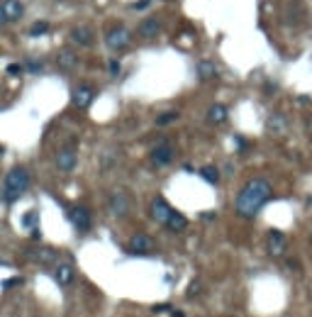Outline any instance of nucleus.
<instances>
[{
    "label": "nucleus",
    "mask_w": 312,
    "mask_h": 317,
    "mask_svg": "<svg viewBox=\"0 0 312 317\" xmlns=\"http://www.w3.org/2000/svg\"><path fill=\"white\" fill-rule=\"evenodd\" d=\"M271 195H273V186L266 178H251L239 190L234 210H237L239 217H256V212L271 200Z\"/></svg>",
    "instance_id": "1"
},
{
    "label": "nucleus",
    "mask_w": 312,
    "mask_h": 317,
    "mask_svg": "<svg viewBox=\"0 0 312 317\" xmlns=\"http://www.w3.org/2000/svg\"><path fill=\"white\" fill-rule=\"evenodd\" d=\"M29 188V171L25 166H15L5 178V188H2V200L15 202L20 200Z\"/></svg>",
    "instance_id": "2"
},
{
    "label": "nucleus",
    "mask_w": 312,
    "mask_h": 317,
    "mask_svg": "<svg viewBox=\"0 0 312 317\" xmlns=\"http://www.w3.org/2000/svg\"><path fill=\"white\" fill-rule=\"evenodd\" d=\"M132 32L125 27V25H113V27L105 29V47H108V52H113V54H122V52H127L129 47H132Z\"/></svg>",
    "instance_id": "3"
},
{
    "label": "nucleus",
    "mask_w": 312,
    "mask_h": 317,
    "mask_svg": "<svg viewBox=\"0 0 312 317\" xmlns=\"http://www.w3.org/2000/svg\"><path fill=\"white\" fill-rule=\"evenodd\" d=\"M22 15H25V7H22L20 0H2L0 2V27L10 25V22H17Z\"/></svg>",
    "instance_id": "4"
},
{
    "label": "nucleus",
    "mask_w": 312,
    "mask_h": 317,
    "mask_svg": "<svg viewBox=\"0 0 312 317\" xmlns=\"http://www.w3.org/2000/svg\"><path fill=\"white\" fill-rule=\"evenodd\" d=\"M129 207H132V202H129V195L125 190H115L110 195V200H108V210L115 217H125L129 212Z\"/></svg>",
    "instance_id": "5"
},
{
    "label": "nucleus",
    "mask_w": 312,
    "mask_h": 317,
    "mask_svg": "<svg viewBox=\"0 0 312 317\" xmlns=\"http://www.w3.org/2000/svg\"><path fill=\"white\" fill-rule=\"evenodd\" d=\"M149 156H151V164L154 166H169L171 161H173V144L164 139V142H159V144L151 149Z\"/></svg>",
    "instance_id": "6"
},
{
    "label": "nucleus",
    "mask_w": 312,
    "mask_h": 317,
    "mask_svg": "<svg viewBox=\"0 0 312 317\" xmlns=\"http://www.w3.org/2000/svg\"><path fill=\"white\" fill-rule=\"evenodd\" d=\"M76 164H78V154H76L73 146H63V149H59V154H57V169L59 171H63V173L73 171Z\"/></svg>",
    "instance_id": "7"
},
{
    "label": "nucleus",
    "mask_w": 312,
    "mask_h": 317,
    "mask_svg": "<svg viewBox=\"0 0 312 317\" xmlns=\"http://www.w3.org/2000/svg\"><path fill=\"white\" fill-rule=\"evenodd\" d=\"M283 22L285 25H303L305 22V10L300 0H288L283 10Z\"/></svg>",
    "instance_id": "8"
},
{
    "label": "nucleus",
    "mask_w": 312,
    "mask_h": 317,
    "mask_svg": "<svg viewBox=\"0 0 312 317\" xmlns=\"http://www.w3.org/2000/svg\"><path fill=\"white\" fill-rule=\"evenodd\" d=\"M266 247H268V254L271 256H283L285 249H288V239H285L283 232L271 230L268 232V239H266Z\"/></svg>",
    "instance_id": "9"
},
{
    "label": "nucleus",
    "mask_w": 312,
    "mask_h": 317,
    "mask_svg": "<svg viewBox=\"0 0 312 317\" xmlns=\"http://www.w3.org/2000/svg\"><path fill=\"white\" fill-rule=\"evenodd\" d=\"M161 29H164V22H161L159 17H146V20L139 22L137 34H139L142 39H156V37L161 34Z\"/></svg>",
    "instance_id": "10"
},
{
    "label": "nucleus",
    "mask_w": 312,
    "mask_h": 317,
    "mask_svg": "<svg viewBox=\"0 0 312 317\" xmlns=\"http://www.w3.org/2000/svg\"><path fill=\"white\" fill-rule=\"evenodd\" d=\"M127 252H129V254H149V252H154V242H151V237H146V234H142V232H137V234L129 239Z\"/></svg>",
    "instance_id": "11"
},
{
    "label": "nucleus",
    "mask_w": 312,
    "mask_h": 317,
    "mask_svg": "<svg viewBox=\"0 0 312 317\" xmlns=\"http://www.w3.org/2000/svg\"><path fill=\"white\" fill-rule=\"evenodd\" d=\"M68 220L73 222V227L78 232H88L90 230V212H88V207H71L68 210Z\"/></svg>",
    "instance_id": "12"
},
{
    "label": "nucleus",
    "mask_w": 312,
    "mask_h": 317,
    "mask_svg": "<svg viewBox=\"0 0 312 317\" xmlns=\"http://www.w3.org/2000/svg\"><path fill=\"white\" fill-rule=\"evenodd\" d=\"M71 42L78 44V47H90L95 42V32L88 27V25H78V27L71 29Z\"/></svg>",
    "instance_id": "13"
},
{
    "label": "nucleus",
    "mask_w": 312,
    "mask_h": 317,
    "mask_svg": "<svg viewBox=\"0 0 312 317\" xmlns=\"http://www.w3.org/2000/svg\"><path fill=\"white\" fill-rule=\"evenodd\" d=\"M171 212H173V207H171L164 198H154V200H151V217H154L156 222L166 225L169 217H171Z\"/></svg>",
    "instance_id": "14"
},
{
    "label": "nucleus",
    "mask_w": 312,
    "mask_h": 317,
    "mask_svg": "<svg viewBox=\"0 0 312 317\" xmlns=\"http://www.w3.org/2000/svg\"><path fill=\"white\" fill-rule=\"evenodd\" d=\"M195 71H198V78L200 81H215L217 76H220V68H217V63L215 61H210V59H200L198 66H195Z\"/></svg>",
    "instance_id": "15"
},
{
    "label": "nucleus",
    "mask_w": 312,
    "mask_h": 317,
    "mask_svg": "<svg viewBox=\"0 0 312 317\" xmlns=\"http://www.w3.org/2000/svg\"><path fill=\"white\" fill-rule=\"evenodd\" d=\"M93 98H95V90H93V88L90 86H78L76 90H73V98H71V100H73L76 108L83 110V108H88V105L93 103Z\"/></svg>",
    "instance_id": "16"
},
{
    "label": "nucleus",
    "mask_w": 312,
    "mask_h": 317,
    "mask_svg": "<svg viewBox=\"0 0 312 317\" xmlns=\"http://www.w3.org/2000/svg\"><path fill=\"white\" fill-rule=\"evenodd\" d=\"M57 63H59V68H63V71H73L78 66V57L71 49H61L57 57Z\"/></svg>",
    "instance_id": "17"
},
{
    "label": "nucleus",
    "mask_w": 312,
    "mask_h": 317,
    "mask_svg": "<svg viewBox=\"0 0 312 317\" xmlns=\"http://www.w3.org/2000/svg\"><path fill=\"white\" fill-rule=\"evenodd\" d=\"M27 259L37 261V263H54L57 252L54 249H27Z\"/></svg>",
    "instance_id": "18"
},
{
    "label": "nucleus",
    "mask_w": 312,
    "mask_h": 317,
    "mask_svg": "<svg viewBox=\"0 0 312 317\" xmlns=\"http://www.w3.org/2000/svg\"><path fill=\"white\" fill-rule=\"evenodd\" d=\"M73 276H76V271H73L71 263H59L57 271H54V278H57L59 286H68L73 281Z\"/></svg>",
    "instance_id": "19"
},
{
    "label": "nucleus",
    "mask_w": 312,
    "mask_h": 317,
    "mask_svg": "<svg viewBox=\"0 0 312 317\" xmlns=\"http://www.w3.org/2000/svg\"><path fill=\"white\" fill-rule=\"evenodd\" d=\"M225 120H227V108L222 103H212L207 108V122L210 125H222Z\"/></svg>",
    "instance_id": "20"
},
{
    "label": "nucleus",
    "mask_w": 312,
    "mask_h": 317,
    "mask_svg": "<svg viewBox=\"0 0 312 317\" xmlns=\"http://www.w3.org/2000/svg\"><path fill=\"white\" fill-rule=\"evenodd\" d=\"M25 227L29 230L32 239H39V237H42V232H39V215H37V210H29L27 215H25Z\"/></svg>",
    "instance_id": "21"
},
{
    "label": "nucleus",
    "mask_w": 312,
    "mask_h": 317,
    "mask_svg": "<svg viewBox=\"0 0 312 317\" xmlns=\"http://www.w3.org/2000/svg\"><path fill=\"white\" fill-rule=\"evenodd\" d=\"M166 227L173 230V232H181V230H186V227H188V220H186L181 212H176V210H173V212H171V217H169V222H166Z\"/></svg>",
    "instance_id": "22"
},
{
    "label": "nucleus",
    "mask_w": 312,
    "mask_h": 317,
    "mask_svg": "<svg viewBox=\"0 0 312 317\" xmlns=\"http://www.w3.org/2000/svg\"><path fill=\"white\" fill-rule=\"evenodd\" d=\"M200 176H202L207 183H215V186L220 183V171H217L215 166H202V169H200Z\"/></svg>",
    "instance_id": "23"
},
{
    "label": "nucleus",
    "mask_w": 312,
    "mask_h": 317,
    "mask_svg": "<svg viewBox=\"0 0 312 317\" xmlns=\"http://www.w3.org/2000/svg\"><path fill=\"white\" fill-rule=\"evenodd\" d=\"M176 120H178V113L169 110V113H161V115H156V125H159V127H166V125L176 122Z\"/></svg>",
    "instance_id": "24"
},
{
    "label": "nucleus",
    "mask_w": 312,
    "mask_h": 317,
    "mask_svg": "<svg viewBox=\"0 0 312 317\" xmlns=\"http://www.w3.org/2000/svg\"><path fill=\"white\" fill-rule=\"evenodd\" d=\"M268 127H271L273 132H278V134H281V132L285 129V117L283 115H271V120H268Z\"/></svg>",
    "instance_id": "25"
},
{
    "label": "nucleus",
    "mask_w": 312,
    "mask_h": 317,
    "mask_svg": "<svg viewBox=\"0 0 312 317\" xmlns=\"http://www.w3.org/2000/svg\"><path fill=\"white\" fill-rule=\"evenodd\" d=\"M44 32H49V22H37L34 27L29 29V34H32V37H37V34H44Z\"/></svg>",
    "instance_id": "26"
},
{
    "label": "nucleus",
    "mask_w": 312,
    "mask_h": 317,
    "mask_svg": "<svg viewBox=\"0 0 312 317\" xmlns=\"http://www.w3.org/2000/svg\"><path fill=\"white\" fill-rule=\"evenodd\" d=\"M171 305H166V303H161V305H154V313L156 315H164V313H169Z\"/></svg>",
    "instance_id": "27"
},
{
    "label": "nucleus",
    "mask_w": 312,
    "mask_h": 317,
    "mask_svg": "<svg viewBox=\"0 0 312 317\" xmlns=\"http://www.w3.org/2000/svg\"><path fill=\"white\" fill-rule=\"evenodd\" d=\"M151 5V0H137L134 5H132V10H144V7H149Z\"/></svg>",
    "instance_id": "28"
},
{
    "label": "nucleus",
    "mask_w": 312,
    "mask_h": 317,
    "mask_svg": "<svg viewBox=\"0 0 312 317\" xmlns=\"http://www.w3.org/2000/svg\"><path fill=\"white\" fill-rule=\"evenodd\" d=\"M22 281L20 278H10V281H2V288H12V286H20Z\"/></svg>",
    "instance_id": "29"
},
{
    "label": "nucleus",
    "mask_w": 312,
    "mask_h": 317,
    "mask_svg": "<svg viewBox=\"0 0 312 317\" xmlns=\"http://www.w3.org/2000/svg\"><path fill=\"white\" fill-rule=\"evenodd\" d=\"M110 73H113V76H117V73H120V61H117V59H113V61H110Z\"/></svg>",
    "instance_id": "30"
},
{
    "label": "nucleus",
    "mask_w": 312,
    "mask_h": 317,
    "mask_svg": "<svg viewBox=\"0 0 312 317\" xmlns=\"http://www.w3.org/2000/svg\"><path fill=\"white\" fill-rule=\"evenodd\" d=\"M188 295L193 298V295H200V283H190V288H188Z\"/></svg>",
    "instance_id": "31"
},
{
    "label": "nucleus",
    "mask_w": 312,
    "mask_h": 317,
    "mask_svg": "<svg viewBox=\"0 0 312 317\" xmlns=\"http://www.w3.org/2000/svg\"><path fill=\"white\" fill-rule=\"evenodd\" d=\"M288 268L298 273V271H300V263H298V261H288Z\"/></svg>",
    "instance_id": "32"
},
{
    "label": "nucleus",
    "mask_w": 312,
    "mask_h": 317,
    "mask_svg": "<svg viewBox=\"0 0 312 317\" xmlns=\"http://www.w3.org/2000/svg\"><path fill=\"white\" fill-rule=\"evenodd\" d=\"M7 73H12V76H17L20 73V66L15 63V66H7Z\"/></svg>",
    "instance_id": "33"
},
{
    "label": "nucleus",
    "mask_w": 312,
    "mask_h": 317,
    "mask_svg": "<svg viewBox=\"0 0 312 317\" xmlns=\"http://www.w3.org/2000/svg\"><path fill=\"white\" fill-rule=\"evenodd\" d=\"M39 68H42V63H37V61H34V63H29V71H39Z\"/></svg>",
    "instance_id": "34"
},
{
    "label": "nucleus",
    "mask_w": 312,
    "mask_h": 317,
    "mask_svg": "<svg viewBox=\"0 0 312 317\" xmlns=\"http://www.w3.org/2000/svg\"><path fill=\"white\" fill-rule=\"evenodd\" d=\"M171 317H183V313H173V315Z\"/></svg>",
    "instance_id": "35"
},
{
    "label": "nucleus",
    "mask_w": 312,
    "mask_h": 317,
    "mask_svg": "<svg viewBox=\"0 0 312 317\" xmlns=\"http://www.w3.org/2000/svg\"><path fill=\"white\" fill-rule=\"evenodd\" d=\"M0 154H2V149H0Z\"/></svg>",
    "instance_id": "36"
}]
</instances>
